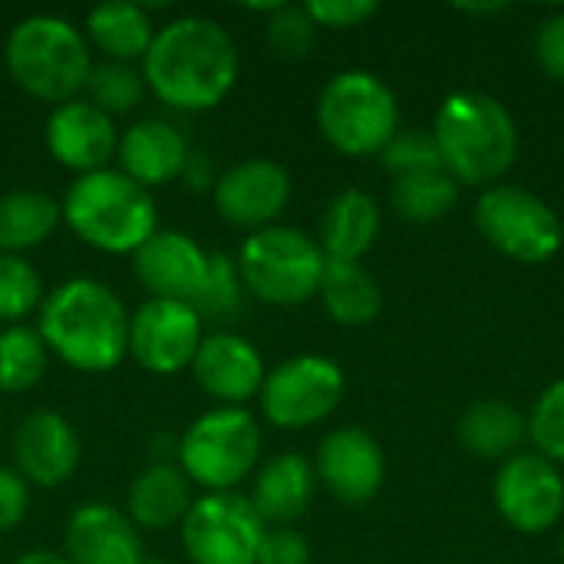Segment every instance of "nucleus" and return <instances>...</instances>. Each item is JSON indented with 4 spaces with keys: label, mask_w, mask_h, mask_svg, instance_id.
<instances>
[{
    "label": "nucleus",
    "mask_w": 564,
    "mask_h": 564,
    "mask_svg": "<svg viewBox=\"0 0 564 564\" xmlns=\"http://www.w3.org/2000/svg\"><path fill=\"white\" fill-rule=\"evenodd\" d=\"M459 443L479 459H509L529 433V420L506 400L473 403L459 416Z\"/></svg>",
    "instance_id": "28"
},
{
    "label": "nucleus",
    "mask_w": 564,
    "mask_h": 564,
    "mask_svg": "<svg viewBox=\"0 0 564 564\" xmlns=\"http://www.w3.org/2000/svg\"><path fill=\"white\" fill-rule=\"evenodd\" d=\"M258 564H311V545L294 529H268Z\"/></svg>",
    "instance_id": "39"
},
{
    "label": "nucleus",
    "mask_w": 564,
    "mask_h": 564,
    "mask_svg": "<svg viewBox=\"0 0 564 564\" xmlns=\"http://www.w3.org/2000/svg\"><path fill=\"white\" fill-rule=\"evenodd\" d=\"M188 159H192V149L182 129L169 119L149 116L119 132V145H116L119 172L149 192L182 178Z\"/></svg>",
    "instance_id": "20"
},
{
    "label": "nucleus",
    "mask_w": 564,
    "mask_h": 564,
    "mask_svg": "<svg viewBox=\"0 0 564 564\" xmlns=\"http://www.w3.org/2000/svg\"><path fill=\"white\" fill-rule=\"evenodd\" d=\"M218 215L248 231L271 228L291 202V175L274 159H245L225 169L215 185Z\"/></svg>",
    "instance_id": "14"
},
{
    "label": "nucleus",
    "mask_w": 564,
    "mask_h": 564,
    "mask_svg": "<svg viewBox=\"0 0 564 564\" xmlns=\"http://www.w3.org/2000/svg\"><path fill=\"white\" fill-rule=\"evenodd\" d=\"M155 23L142 3L132 0H106L86 13V36L89 43L116 63H142L155 40Z\"/></svg>",
    "instance_id": "25"
},
{
    "label": "nucleus",
    "mask_w": 564,
    "mask_h": 564,
    "mask_svg": "<svg viewBox=\"0 0 564 564\" xmlns=\"http://www.w3.org/2000/svg\"><path fill=\"white\" fill-rule=\"evenodd\" d=\"M66 558L69 564H142V535L122 509L106 502L79 506L66 522Z\"/></svg>",
    "instance_id": "21"
},
{
    "label": "nucleus",
    "mask_w": 564,
    "mask_h": 564,
    "mask_svg": "<svg viewBox=\"0 0 564 564\" xmlns=\"http://www.w3.org/2000/svg\"><path fill=\"white\" fill-rule=\"evenodd\" d=\"M344 390L347 380L337 360L321 354H301L268 370L258 403L271 426L307 430L340 406Z\"/></svg>",
    "instance_id": "10"
},
{
    "label": "nucleus",
    "mask_w": 564,
    "mask_h": 564,
    "mask_svg": "<svg viewBox=\"0 0 564 564\" xmlns=\"http://www.w3.org/2000/svg\"><path fill=\"white\" fill-rule=\"evenodd\" d=\"M145 89L169 109L205 112L228 99L238 83L241 56L231 33L202 13H185L155 30L142 56Z\"/></svg>",
    "instance_id": "1"
},
{
    "label": "nucleus",
    "mask_w": 564,
    "mask_h": 564,
    "mask_svg": "<svg viewBox=\"0 0 564 564\" xmlns=\"http://www.w3.org/2000/svg\"><path fill=\"white\" fill-rule=\"evenodd\" d=\"M205 340V321L188 301L149 297L129 317V354L155 377H175L192 367Z\"/></svg>",
    "instance_id": "12"
},
{
    "label": "nucleus",
    "mask_w": 564,
    "mask_h": 564,
    "mask_svg": "<svg viewBox=\"0 0 564 564\" xmlns=\"http://www.w3.org/2000/svg\"><path fill=\"white\" fill-rule=\"evenodd\" d=\"M482 238L519 264H545L564 245V225L549 202L516 185H492L476 202Z\"/></svg>",
    "instance_id": "9"
},
{
    "label": "nucleus",
    "mask_w": 564,
    "mask_h": 564,
    "mask_svg": "<svg viewBox=\"0 0 564 564\" xmlns=\"http://www.w3.org/2000/svg\"><path fill=\"white\" fill-rule=\"evenodd\" d=\"M456 198H459V182L446 169L393 178V192H390L397 215L416 225L440 221L443 215H449Z\"/></svg>",
    "instance_id": "30"
},
{
    "label": "nucleus",
    "mask_w": 564,
    "mask_h": 564,
    "mask_svg": "<svg viewBox=\"0 0 564 564\" xmlns=\"http://www.w3.org/2000/svg\"><path fill=\"white\" fill-rule=\"evenodd\" d=\"M13 564H69V558L59 552H50V549H33V552L20 555Z\"/></svg>",
    "instance_id": "41"
},
{
    "label": "nucleus",
    "mask_w": 564,
    "mask_h": 564,
    "mask_svg": "<svg viewBox=\"0 0 564 564\" xmlns=\"http://www.w3.org/2000/svg\"><path fill=\"white\" fill-rule=\"evenodd\" d=\"M499 516L525 535L549 532L564 516V479L552 459L539 453H516L492 486Z\"/></svg>",
    "instance_id": "13"
},
{
    "label": "nucleus",
    "mask_w": 564,
    "mask_h": 564,
    "mask_svg": "<svg viewBox=\"0 0 564 564\" xmlns=\"http://www.w3.org/2000/svg\"><path fill=\"white\" fill-rule=\"evenodd\" d=\"M59 205L69 231L102 254H135L159 231L152 192L119 169L79 175Z\"/></svg>",
    "instance_id": "5"
},
{
    "label": "nucleus",
    "mask_w": 564,
    "mask_h": 564,
    "mask_svg": "<svg viewBox=\"0 0 564 564\" xmlns=\"http://www.w3.org/2000/svg\"><path fill=\"white\" fill-rule=\"evenodd\" d=\"M43 278L23 254L0 251V324H23L43 304Z\"/></svg>",
    "instance_id": "33"
},
{
    "label": "nucleus",
    "mask_w": 564,
    "mask_h": 564,
    "mask_svg": "<svg viewBox=\"0 0 564 564\" xmlns=\"http://www.w3.org/2000/svg\"><path fill=\"white\" fill-rule=\"evenodd\" d=\"M10 79L33 99L59 106L86 89L93 53L83 30L56 13H33L13 23L3 43Z\"/></svg>",
    "instance_id": "4"
},
{
    "label": "nucleus",
    "mask_w": 564,
    "mask_h": 564,
    "mask_svg": "<svg viewBox=\"0 0 564 564\" xmlns=\"http://www.w3.org/2000/svg\"><path fill=\"white\" fill-rule=\"evenodd\" d=\"M311 20L317 26H330V30H350L367 23L380 7L373 0H311L304 3Z\"/></svg>",
    "instance_id": "37"
},
{
    "label": "nucleus",
    "mask_w": 564,
    "mask_h": 564,
    "mask_svg": "<svg viewBox=\"0 0 564 564\" xmlns=\"http://www.w3.org/2000/svg\"><path fill=\"white\" fill-rule=\"evenodd\" d=\"M317 126L344 155H380L400 132V106L377 73L344 69L321 89Z\"/></svg>",
    "instance_id": "7"
},
{
    "label": "nucleus",
    "mask_w": 564,
    "mask_h": 564,
    "mask_svg": "<svg viewBox=\"0 0 564 564\" xmlns=\"http://www.w3.org/2000/svg\"><path fill=\"white\" fill-rule=\"evenodd\" d=\"M245 284L238 274V261L225 251H212L208 258V274L202 291L195 294L192 307L198 311L202 321H215V324H228L241 314L245 307Z\"/></svg>",
    "instance_id": "32"
},
{
    "label": "nucleus",
    "mask_w": 564,
    "mask_h": 564,
    "mask_svg": "<svg viewBox=\"0 0 564 564\" xmlns=\"http://www.w3.org/2000/svg\"><path fill=\"white\" fill-rule=\"evenodd\" d=\"M208 251L185 231L159 228L135 254L132 271L149 297L162 301H195L208 274Z\"/></svg>",
    "instance_id": "19"
},
{
    "label": "nucleus",
    "mask_w": 564,
    "mask_h": 564,
    "mask_svg": "<svg viewBox=\"0 0 564 564\" xmlns=\"http://www.w3.org/2000/svg\"><path fill=\"white\" fill-rule=\"evenodd\" d=\"M63 205L43 188H13L0 195V251L23 254L40 248L59 225Z\"/></svg>",
    "instance_id": "27"
},
{
    "label": "nucleus",
    "mask_w": 564,
    "mask_h": 564,
    "mask_svg": "<svg viewBox=\"0 0 564 564\" xmlns=\"http://www.w3.org/2000/svg\"><path fill=\"white\" fill-rule=\"evenodd\" d=\"M317 482L344 506L370 502L387 479V459L380 443L360 426H340L324 436L317 449Z\"/></svg>",
    "instance_id": "16"
},
{
    "label": "nucleus",
    "mask_w": 564,
    "mask_h": 564,
    "mask_svg": "<svg viewBox=\"0 0 564 564\" xmlns=\"http://www.w3.org/2000/svg\"><path fill=\"white\" fill-rule=\"evenodd\" d=\"M43 142L53 162L76 172L79 178L109 169V159L116 155L119 145V129L112 116H106L86 96H76L50 109L43 126Z\"/></svg>",
    "instance_id": "15"
},
{
    "label": "nucleus",
    "mask_w": 564,
    "mask_h": 564,
    "mask_svg": "<svg viewBox=\"0 0 564 564\" xmlns=\"http://www.w3.org/2000/svg\"><path fill=\"white\" fill-rule=\"evenodd\" d=\"M529 436L539 449V456L552 459V463H564V380L552 383L532 416H529Z\"/></svg>",
    "instance_id": "36"
},
{
    "label": "nucleus",
    "mask_w": 564,
    "mask_h": 564,
    "mask_svg": "<svg viewBox=\"0 0 564 564\" xmlns=\"http://www.w3.org/2000/svg\"><path fill=\"white\" fill-rule=\"evenodd\" d=\"M317 23L311 20L307 7H291V3H278L268 13V43L281 59H304L314 43H317Z\"/></svg>",
    "instance_id": "35"
},
{
    "label": "nucleus",
    "mask_w": 564,
    "mask_h": 564,
    "mask_svg": "<svg viewBox=\"0 0 564 564\" xmlns=\"http://www.w3.org/2000/svg\"><path fill=\"white\" fill-rule=\"evenodd\" d=\"M446 172L463 185H489L502 178L519 155V129L512 112L489 93H453L433 122Z\"/></svg>",
    "instance_id": "3"
},
{
    "label": "nucleus",
    "mask_w": 564,
    "mask_h": 564,
    "mask_svg": "<svg viewBox=\"0 0 564 564\" xmlns=\"http://www.w3.org/2000/svg\"><path fill=\"white\" fill-rule=\"evenodd\" d=\"M50 367V350L36 327L10 324L0 330V393L17 397L33 390Z\"/></svg>",
    "instance_id": "29"
},
{
    "label": "nucleus",
    "mask_w": 564,
    "mask_h": 564,
    "mask_svg": "<svg viewBox=\"0 0 564 564\" xmlns=\"http://www.w3.org/2000/svg\"><path fill=\"white\" fill-rule=\"evenodd\" d=\"M192 502V482L185 479V473L169 459H155L132 479L126 496V516L135 529L165 532L185 522Z\"/></svg>",
    "instance_id": "23"
},
{
    "label": "nucleus",
    "mask_w": 564,
    "mask_h": 564,
    "mask_svg": "<svg viewBox=\"0 0 564 564\" xmlns=\"http://www.w3.org/2000/svg\"><path fill=\"white\" fill-rule=\"evenodd\" d=\"M178 529L192 564H258L268 532L241 492H205L192 502Z\"/></svg>",
    "instance_id": "11"
},
{
    "label": "nucleus",
    "mask_w": 564,
    "mask_h": 564,
    "mask_svg": "<svg viewBox=\"0 0 564 564\" xmlns=\"http://www.w3.org/2000/svg\"><path fill=\"white\" fill-rule=\"evenodd\" d=\"M235 261L245 291L274 307H294L311 301L321 288L327 264L321 245L301 228L288 225L251 231Z\"/></svg>",
    "instance_id": "8"
},
{
    "label": "nucleus",
    "mask_w": 564,
    "mask_h": 564,
    "mask_svg": "<svg viewBox=\"0 0 564 564\" xmlns=\"http://www.w3.org/2000/svg\"><path fill=\"white\" fill-rule=\"evenodd\" d=\"M261 459V426L245 406H212L175 443V466L205 492H235Z\"/></svg>",
    "instance_id": "6"
},
{
    "label": "nucleus",
    "mask_w": 564,
    "mask_h": 564,
    "mask_svg": "<svg viewBox=\"0 0 564 564\" xmlns=\"http://www.w3.org/2000/svg\"><path fill=\"white\" fill-rule=\"evenodd\" d=\"M535 53H539V63L545 66V73H552L555 79H564V13L549 17L539 26Z\"/></svg>",
    "instance_id": "40"
},
{
    "label": "nucleus",
    "mask_w": 564,
    "mask_h": 564,
    "mask_svg": "<svg viewBox=\"0 0 564 564\" xmlns=\"http://www.w3.org/2000/svg\"><path fill=\"white\" fill-rule=\"evenodd\" d=\"M380 231V208L360 188H344L324 212L321 221V251L327 261H360Z\"/></svg>",
    "instance_id": "24"
},
{
    "label": "nucleus",
    "mask_w": 564,
    "mask_h": 564,
    "mask_svg": "<svg viewBox=\"0 0 564 564\" xmlns=\"http://www.w3.org/2000/svg\"><path fill=\"white\" fill-rule=\"evenodd\" d=\"M129 317L109 284L69 278L43 297L36 330L59 364L79 373H109L129 357Z\"/></svg>",
    "instance_id": "2"
},
{
    "label": "nucleus",
    "mask_w": 564,
    "mask_h": 564,
    "mask_svg": "<svg viewBox=\"0 0 564 564\" xmlns=\"http://www.w3.org/2000/svg\"><path fill=\"white\" fill-rule=\"evenodd\" d=\"M83 93L106 116H122V112H132L135 106H142L145 79H142V69L135 63L102 59V63H93Z\"/></svg>",
    "instance_id": "31"
},
{
    "label": "nucleus",
    "mask_w": 564,
    "mask_h": 564,
    "mask_svg": "<svg viewBox=\"0 0 564 564\" xmlns=\"http://www.w3.org/2000/svg\"><path fill=\"white\" fill-rule=\"evenodd\" d=\"M380 162H383V169H387L393 178H406V175L446 169V165H443V155H440V145H436V139H433V132H423V129H403V132H397V135L383 145Z\"/></svg>",
    "instance_id": "34"
},
{
    "label": "nucleus",
    "mask_w": 564,
    "mask_h": 564,
    "mask_svg": "<svg viewBox=\"0 0 564 564\" xmlns=\"http://www.w3.org/2000/svg\"><path fill=\"white\" fill-rule=\"evenodd\" d=\"M314 489H317L314 466L297 453H281L254 473L248 502L254 506L264 525L291 529V522H297L311 509Z\"/></svg>",
    "instance_id": "22"
},
{
    "label": "nucleus",
    "mask_w": 564,
    "mask_h": 564,
    "mask_svg": "<svg viewBox=\"0 0 564 564\" xmlns=\"http://www.w3.org/2000/svg\"><path fill=\"white\" fill-rule=\"evenodd\" d=\"M317 297L324 301V311L344 327L373 324L383 307L380 284L367 268H360V261H327Z\"/></svg>",
    "instance_id": "26"
},
{
    "label": "nucleus",
    "mask_w": 564,
    "mask_h": 564,
    "mask_svg": "<svg viewBox=\"0 0 564 564\" xmlns=\"http://www.w3.org/2000/svg\"><path fill=\"white\" fill-rule=\"evenodd\" d=\"M30 512V486L17 469L0 466V535L13 532Z\"/></svg>",
    "instance_id": "38"
},
{
    "label": "nucleus",
    "mask_w": 564,
    "mask_h": 564,
    "mask_svg": "<svg viewBox=\"0 0 564 564\" xmlns=\"http://www.w3.org/2000/svg\"><path fill=\"white\" fill-rule=\"evenodd\" d=\"M195 383L205 397H212L218 406H245L261 393V383L268 377L261 350L231 330L205 334L195 360H192Z\"/></svg>",
    "instance_id": "18"
},
{
    "label": "nucleus",
    "mask_w": 564,
    "mask_h": 564,
    "mask_svg": "<svg viewBox=\"0 0 564 564\" xmlns=\"http://www.w3.org/2000/svg\"><path fill=\"white\" fill-rule=\"evenodd\" d=\"M562 552H564V545H562Z\"/></svg>",
    "instance_id": "43"
},
{
    "label": "nucleus",
    "mask_w": 564,
    "mask_h": 564,
    "mask_svg": "<svg viewBox=\"0 0 564 564\" xmlns=\"http://www.w3.org/2000/svg\"><path fill=\"white\" fill-rule=\"evenodd\" d=\"M83 446L73 423L56 410H33L13 430V463L26 486L56 489L79 469Z\"/></svg>",
    "instance_id": "17"
},
{
    "label": "nucleus",
    "mask_w": 564,
    "mask_h": 564,
    "mask_svg": "<svg viewBox=\"0 0 564 564\" xmlns=\"http://www.w3.org/2000/svg\"><path fill=\"white\" fill-rule=\"evenodd\" d=\"M142 564H169V562H165V558H145Z\"/></svg>",
    "instance_id": "42"
}]
</instances>
